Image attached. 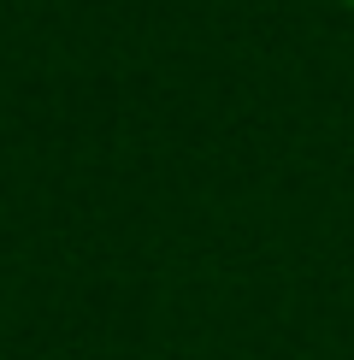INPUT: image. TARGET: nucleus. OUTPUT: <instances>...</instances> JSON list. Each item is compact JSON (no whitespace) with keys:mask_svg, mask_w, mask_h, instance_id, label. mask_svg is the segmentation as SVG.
Here are the masks:
<instances>
[{"mask_svg":"<svg viewBox=\"0 0 354 360\" xmlns=\"http://www.w3.org/2000/svg\"><path fill=\"white\" fill-rule=\"evenodd\" d=\"M348 6H354V0H348Z\"/></svg>","mask_w":354,"mask_h":360,"instance_id":"obj_1","label":"nucleus"}]
</instances>
